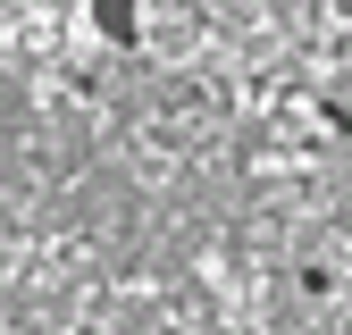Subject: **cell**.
Instances as JSON below:
<instances>
[{
  "label": "cell",
  "mask_w": 352,
  "mask_h": 335,
  "mask_svg": "<svg viewBox=\"0 0 352 335\" xmlns=\"http://www.w3.org/2000/svg\"><path fill=\"white\" fill-rule=\"evenodd\" d=\"M84 9H93V34L101 42H118V51L143 42V0H84Z\"/></svg>",
  "instance_id": "6da1fadb"
}]
</instances>
